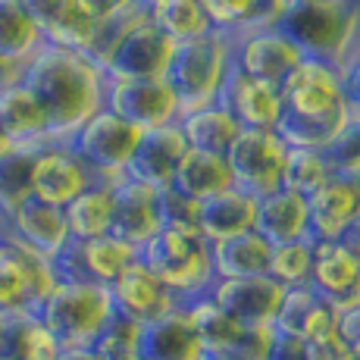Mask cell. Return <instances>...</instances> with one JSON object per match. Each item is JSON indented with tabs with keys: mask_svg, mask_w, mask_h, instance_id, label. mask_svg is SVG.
I'll return each instance as SVG.
<instances>
[{
	"mask_svg": "<svg viewBox=\"0 0 360 360\" xmlns=\"http://www.w3.org/2000/svg\"><path fill=\"white\" fill-rule=\"evenodd\" d=\"M335 241H338V245H345V248H348V251L354 254V257H360V217L351 219V223H348V229H345L342 235H338Z\"/></svg>",
	"mask_w": 360,
	"mask_h": 360,
	"instance_id": "f907efd6",
	"label": "cell"
},
{
	"mask_svg": "<svg viewBox=\"0 0 360 360\" xmlns=\"http://www.w3.org/2000/svg\"><path fill=\"white\" fill-rule=\"evenodd\" d=\"M279 103L288 120H338L348 113V98L342 85V69L301 60L279 85Z\"/></svg>",
	"mask_w": 360,
	"mask_h": 360,
	"instance_id": "52a82bcc",
	"label": "cell"
},
{
	"mask_svg": "<svg viewBox=\"0 0 360 360\" xmlns=\"http://www.w3.org/2000/svg\"><path fill=\"white\" fill-rule=\"evenodd\" d=\"M38 148H10L6 154H0V223L16 210L22 200L32 198V169Z\"/></svg>",
	"mask_w": 360,
	"mask_h": 360,
	"instance_id": "d590c367",
	"label": "cell"
},
{
	"mask_svg": "<svg viewBox=\"0 0 360 360\" xmlns=\"http://www.w3.org/2000/svg\"><path fill=\"white\" fill-rule=\"evenodd\" d=\"M98 179L85 163L66 148V141H47L34 157L32 169V198L63 210L82 191H88Z\"/></svg>",
	"mask_w": 360,
	"mask_h": 360,
	"instance_id": "4fadbf2b",
	"label": "cell"
},
{
	"mask_svg": "<svg viewBox=\"0 0 360 360\" xmlns=\"http://www.w3.org/2000/svg\"><path fill=\"white\" fill-rule=\"evenodd\" d=\"M138 138H141V131L135 126L122 122L107 107H101L91 120H85L66 138V148L91 169L98 182H116L126 176Z\"/></svg>",
	"mask_w": 360,
	"mask_h": 360,
	"instance_id": "8992f818",
	"label": "cell"
},
{
	"mask_svg": "<svg viewBox=\"0 0 360 360\" xmlns=\"http://www.w3.org/2000/svg\"><path fill=\"white\" fill-rule=\"evenodd\" d=\"M0 226H4V223H0Z\"/></svg>",
	"mask_w": 360,
	"mask_h": 360,
	"instance_id": "680465c9",
	"label": "cell"
},
{
	"mask_svg": "<svg viewBox=\"0 0 360 360\" xmlns=\"http://www.w3.org/2000/svg\"><path fill=\"white\" fill-rule=\"evenodd\" d=\"M182 310H185V316H188L191 329H195L204 351H232L235 345H238L241 332H245V326H238L210 295L191 297V301L182 304Z\"/></svg>",
	"mask_w": 360,
	"mask_h": 360,
	"instance_id": "d6a6232c",
	"label": "cell"
},
{
	"mask_svg": "<svg viewBox=\"0 0 360 360\" xmlns=\"http://www.w3.org/2000/svg\"><path fill=\"white\" fill-rule=\"evenodd\" d=\"M138 351H141V360H200L204 354L182 307L141 326Z\"/></svg>",
	"mask_w": 360,
	"mask_h": 360,
	"instance_id": "4316f807",
	"label": "cell"
},
{
	"mask_svg": "<svg viewBox=\"0 0 360 360\" xmlns=\"http://www.w3.org/2000/svg\"><path fill=\"white\" fill-rule=\"evenodd\" d=\"M217 103L245 131H276V122H279L282 113L279 91L245 75L235 63L229 66L223 85H219Z\"/></svg>",
	"mask_w": 360,
	"mask_h": 360,
	"instance_id": "5bb4252c",
	"label": "cell"
},
{
	"mask_svg": "<svg viewBox=\"0 0 360 360\" xmlns=\"http://www.w3.org/2000/svg\"><path fill=\"white\" fill-rule=\"evenodd\" d=\"M138 260H141L182 304L198 295H207L210 285L217 282L210 245H207L198 232L160 229L148 245H141Z\"/></svg>",
	"mask_w": 360,
	"mask_h": 360,
	"instance_id": "5b68a950",
	"label": "cell"
},
{
	"mask_svg": "<svg viewBox=\"0 0 360 360\" xmlns=\"http://www.w3.org/2000/svg\"><path fill=\"white\" fill-rule=\"evenodd\" d=\"M329 179H332V169H329V163L323 160L320 150L285 148V160H282V188L285 191L310 198L316 188H323Z\"/></svg>",
	"mask_w": 360,
	"mask_h": 360,
	"instance_id": "8d00e7d4",
	"label": "cell"
},
{
	"mask_svg": "<svg viewBox=\"0 0 360 360\" xmlns=\"http://www.w3.org/2000/svg\"><path fill=\"white\" fill-rule=\"evenodd\" d=\"M22 85L44 110L51 141H66L85 120L103 107L107 79L88 57L66 47L44 44L25 63Z\"/></svg>",
	"mask_w": 360,
	"mask_h": 360,
	"instance_id": "6da1fadb",
	"label": "cell"
},
{
	"mask_svg": "<svg viewBox=\"0 0 360 360\" xmlns=\"http://www.w3.org/2000/svg\"><path fill=\"white\" fill-rule=\"evenodd\" d=\"M79 245V263H82V276L88 282L110 288L122 273L138 260V248L126 245V241L103 235V238L91 241H75Z\"/></svg>",
	"mask_w": 360,
	"mask_h": 360,
	"instance_id": "1f68e13d",
	"label": "cell"
},
{
	"mask_svg": "<svg viewBox=\"0 0 360 360\" xmlns=\"http://www.w3.org/2000/svg\"><path fill=\"white\" fill-rule=\"evenodd\" d=\"M329 163L332 176H360V110L351 107L342 129L332 135V141L320 150Z\"/></svg>",
	"mask_w": 360,
	"mask_h": 360,
	"instance_id": "f35d334b",
	"label": "cell"
},
{
	"mask_svg": "<svg viewBox=\"0 0 360 360\" xmlns=\"http://www.w3.org/2000/svg\"><path fill=\"white\" fill-rule=\"evenodd\" d=\"M185 150H188V144H185L176 122L141 131L135 150H131V160L126 166V179L148 185L154 191L169 188L172 172H176L179 160L185 157Z\"/></svg>",
	"mask_w": 360,
	"mask_h": 360,
	"instance_id": "d6986e66",
	"label": "cell"
},
{
	"mask_svg": "<svg viewBox=\"0 0 360 360\" xmlns=\"http://www.w3.org/2000/svg\"><path fill=\"white\" fill-rule=\"evenodd\" d=\"M172 47L176 44H172L157 25L141 19L138 25H131L126 32V38L110 53L107 66H103V79L107 82L163 79L166 63H169V57H172Z\"/></svg>",
	"mask_w": 360,
	"mask_h": 360,
	"instance_id": "7c38bea8",
	"label": "cell"
},
{
	"mask_svg": "<svg viewBox=\"0 0 360 360\" xmlns=\"http://www.w3.org/2000/svg\"><path fill=\"white\" fill-rule=\"evenodd\" d=\"M22 75H25V63L0 57V91H6V88L19 85V82H22Z\"/></svg>",
	"mask_w": 360,
	"mask_h": 360,
	"instance_id": "681fc988",
	"label": "cell"
},
{
	"mask_svg": "<svg viewBox=\"0 0 360 360\" xmlns=\"http://www.w3.org/2000/svg\"><path fill=\"white\" fill-rule=\"evenodd\" d=\"M22 360H34V357H22Z\"/></svg>",
	"mask_w": 360,
	"mask_h": 360,
	"instance_id": "6f0895ef",
	"label": "cell"
},
{
	"mask_svg": "<svg viewBox=\"0 0 360 360\" xmlns=\"http://www.w3.org/2000/svg\"><path fill=\"white\" fill-rule=\"evenodd\" d=\"M103 107L116 113L122 122L148 131L179 120V101L166 79H131V82H107Z\"/></svg>",
	"mask_w": 360,
	"mask_h": 360,
	"instance_id": "30bf717a",
	"label": "cell"
},
{
	"mask_svg": "<svg viewBox=\"0 0 360 360\" xmlns=\"http://www.w3.org/2000/svg\"><path fill=\"white\" fill-rule=\"evenodd\" d=\"M75 4H79L91 19H98V22H101V19L120 16V13L131 10V6L141 4V0H75Z\"/></svg>",
	"mask_w": 360,
	"mask_h": 360,
	"instance_id": "f6af8a7d",
	"label": "cell"
},
{
	"mask_svg": "<svg viewBox=\"0 0 360 360\" xmlns=\"http://www.w3.org/2000/svg\"><path fill=\"white\" fill-rule=\"evenodd\" d=\"M301 60L304 57L297 53V47L276 25L273 29H251L232 34V63L245 75L276 88V91Z\"/></svg>",
	"mask_w": 360,
	"mask_h": 360,
	"instance_id": "8fae6325",
	"label": "cell"
},
{
	"mask_svg": "<svg viewBox=\"0 0 360 360\" xmlns=\"http://www.w3.org/2000/svg\"><path fill=\"white\" fill-rule=\"evenodd\" d=\"M41 47L44 38L22 0H0V57L29 63Z\"/></svg>",
	"mask_w": 360,
	"mask_h": 360,
	"instance_id": "e575fe53",
	"label": "cell"
},
{
	"mask_svg": "<svg viewBox=\"0 0 360 360\" xmlns=\"http://www.w3.org/2000/svg\"><path fill=\"white\" fill-rule=\"evenodd\" d=\"M360 217V176H332L307 198L310 241H335Z\"/></svg>",
	"mask_w": 360,
	"mask_h": 360,
	"instance_id": "ffe728a7",
	"label": "cell"
},
{
	"mask_svg": "<svg viewBox=\"0 0 360 360\" xmlns=\"http://www.w3.org/2000/svg\"><path fill=\"white\" fill-rule=\"evenodd\" d=\"M57 360H98V354L91 348H66V351H60Z\"/></svg>",
	"mask_w": 360,
	"mask_h": 360,
	"instance_id": "816d5d0a",
	"label": "cell"
},
{
	"mask_svg": "<svg viewBox=\"0 0 360 360\" xmlns=\"http://www.w3.org/2000/svg\"><path fill=\"white\" fill-rule=\"evenodd\" d=\"M207 19L217 32L226 34H238L248 29V19H251L254 0H200Z\"/></svg>",
	"mask_w": 360,
	"mask_h": 360,
	"instance_id": "7bdbcfd3",
	"label": "cell"
},
{
	"mask_svg": "<svg viewBox=\"0 0 360 360\" xmlns=\"http://www.w3.org/2000/svg\"><path fill=\"white\" fill-rule=\"evenodd\" d=\"M310 266H314V241L304 238L292 245H276L269 251L266 276L282 288H301L310 282Z\"/></svg>",
	"mask_w": 360,
	"mask_h": 360,
	"instance_id": "74e56055",
	"label": "cell"
},
{
	"mask_svg": "<svg viewBox=\"0 0 360 360\" xmlns=\"http://www.w3.org/2000/svg\"><path fill=\"white\" fill-rule=\"evenodd\" d=\"M345 360H360V348H345Z\"/></svg>",
	"mask_w": 360,
	"mask_h": 360,
	"instance_id": "db71d44e",
	"label": "cell"
},
{
	"mask_svg": "<svg viewBox=\"0 0 360 360\" xmlns=\"http://www.w3.org/2000/svg\"><path fill=\"white\" fill-rule=\"evenodd\" d=\"M282 160L285 144L276 131H238L232 148L226 150V166L232 176V188L260 200L282 188Z\"/></svg>",
	"mask_w": 360,
	"mask_h": 360,
	"instance_id": "9c48e42d",
	"label": "cell"
},
{
	"mask_svg": "<svg viewBox=\"0 0 360 360\" xmlns=\"http://www.w3.org/2000/svg\"><path fill=\"white\" fill-rule=\"evenodd\" d=\"M342 85H345V98H348V103L360 110V53L345 63V69H342Z\"/></svg>",
	"mask_w": 360,
	"mask_h": 360,
	"instance_id": "7dc6e473",
	"label": "cell"
},
{
	"mask_svg": "<svg viewBox=\"0 0 360 360\" xmlns=\"http://www.w3.org/2000/svg\"><path fill=\"white\" fill-rule=\"evenodd\" d=\"M254 210H257V200L241 195L238 188L219 191V195L200 200L198 235L207 241V245H217V241L245 235V232L254 229Z\"/></svg>",
	"mask_w": 360,
	"mask_h": 360,
	"instance_id": "d4e9b609",
	"label": "cell"
},
{
	"mask_svg": "<svg viewBox=\"0 0 360 360\" xmlns=\"http://www.w3.org/2000/svg\"><path fill=\"white\" fill-rule=\"evenodd\" d=\"M307 345V360H345V345L335 338H320V342H304Z\"/></svg>",
	"mask_w": 360,
	"mask_h": 360,
	"instance_id": "c3c4849f",
	"label": "cell"
},
{
	"mask_svg": "<svg viewBox=\"0 0 360 360\" xmlns=\"http://www.w3.org/2000/svg\"><path fill=\"white\" fill-rule=\"evenodd\" d=\"M207 295L238 326L254 329V326H273L285 288L279 282H273L269 276H251V279H217Z\"/></svg>",
	"mask_w": 360,
	"mask_h": 360,
	"instance_id": "9a60e30c",
	"label": "cell"
},
{
	"mask_svg": "<svg viewBox=\"0 0 360 360\" xmlns=\"http://www.w3.org/2000/svg\"><path fill=\"white\" fill-rule=\"evenodd\" d=\"M110 295H113L116 314L138 323V326H148V323L160 320V316L182 307V301H179L141 260H135L126 273L110 285Z\"/></svg>",
	"mask_w": 360,
	"mask_h": 360,
	"instance_id": "2e32d148",
	"label": "cell"
},
{
	"mask_svg": "<svg viewBox=\"0 0 360 360\" xmlns=\"http://www.w3.org/2000/svg\"><path fill=\"white\" fill-rule=\"evenodd\" d=\"M310 288L342 314L360 304V257L338 241H314Z\"/></svg>",
	"mask_w": 360,
	"mask_h": 360,
	"instance_id": "e0dca14e",
	"label": "cell"
},
{
	"mask_svg": "<svg viewBox=\"0 0 360 360\" xmlns=\"http://www.w3.org/2000/svg\"><path fill=\"white\" fill-rule=\"evenodd\" d=\"M176 126L191 150H207V154H219V157H226V150L232 148V141L241 131L238 122H235L219 103L182 113L176 120Z\"/></svg>",
	"mask_w": 360,
	"mask_h": 360,
	"instance_id": "f546056e",
	"label": "cell"
},
{
	"mask_svg": "<svg viewBox=\"0 0 360 360\" xmlns=\"http://www.w3.org/2000/svg\"><path fill=\"white\" fill-rule=\"evenodd\" d=\"M232 66V34L207 32L200 38L179 41L166 63V85L179 101V116L217 103L219 85Z\"/></svg>",
	"mask_w": 360,
	"mask_h": 360,
	"instance_id": "3957f363",
	"label": "cell"
},
{
	"mask_svg": "<svg viewBox=\"0 0 360 360\" xmlns=\"http://www.w3.org/2000/svg\"><path fill=\"white\" fill-rule=\"evenodd\" d=\"M138 335H141V326H138V323L113 314V320H110L107 329L98 335V342L91 345V351L98 354V360H141Z\"/></svg>",
	"mask_w": 360,
	"mask_h": 360,
	"instance_id": "ab89813d",
	"label": "cell"
},
{
	"mask_svg": "<svg viewBox=\"0 0 360 360\" xmlns=\"http://www.w3.org/2000/svg\"><path fill=\"white\" fill-rule=\"evenodd\" d=\"M329 4H351V0H329Z\"/></svg>",
	"mask_w": 360,
	"mask_h": 360,
	"instance_id": "9f6ffc18",
	"label": "cell"
},
{
	"mask_svg": "<svg viewBox=\"0 0 360 360\" xmlns=\"http://www.w3.org/2000/svg\"><path fill=\"white\" fill-rule=\"evenodd\" d=\"M10 148H13V144L6 141V135H4V131H0V154H6V150H10Z\"/></svg>",
	"mask_w": 360,
	"mask_h": 360,
	"instance_id": "11a10c76",
	"label": "cell"
},
{
	"mask_svg": "<svg viewBox=\"0 0 360 360\" xmlns=\"http://www.w3.org/2000/svg\"><path fill=\"white\" fill-rule=\"evenodd\" d=\"M254 232L273 248L310 238L307 198L295 195V191H285V188L260 198L257 210H254Z\"/></svg>",
	"mask_w": 360,
	"mask_h": 360,
	"instance_id": "cb8c5ba5",
	"label": "cell"
},
{
	"mask_svg": "<svg viewBox=\"0 0 360 360\" xmlns=\"http://www.w3.org/2000/svg\"><path fill=\"white\" fill-rule=\"evenodd\" d=\"M63 213H66L69 238L72 241H91V238L110 235V223H113V182H94L72 204H66Z\"/></svg>",
	"mask_w": 360,
	"mask_h": 360,
	"instance_id": "4dcf8cb0",
	"label": "cell"
},
{
	"mask_svg": "<svg viewBox=\"0 0 360 360\" xmlns=\"http://www.w3.org/2000/svg\"><path fill=\"white\" fill-rule=\"evenodd\" d=\"M338 310L329 301H323L310 285L285 288L282 304L276 310L273 329L282 335H297L304 342H320V338H335Z\"/></svg>",
	"mask_w": 360,
	"mask_h": 360,
	"instance_id": "603a6c76",
	"label": "cell"
},
{
	"mask_svg": "<svg viewBox=\"0 0 360 360\" xmlns=\"http://www.w3.org/2000/svg\"><path fill=\"white\" fill-rule=\"evenodd\" d=\"M113 314V295L98 282H57L34 310L38 323L57 338L63 351L91 348Z\"/></svg>",
	"mask_w": 360,
	"mask_h": 360,
	"instance_id": "277c9868",
	"label": "cell"
},
{
	"mask_svg": "<svg viewBox=\"0 0 360 360\" xmlns=\"http://www.w3.org/2000/svg\"><path fill=\"white\" fill-rule=\"evenodd\" d=\"M198 210L200 204L176 188H160L157 191V219L160 229H179V232H198Z\"/></svg>",
	"mask_w": 360,
	"mask_h": 360,
	"instance_id": "b9f144b4",
	"label": "cell"
},
{
	"mask_svg": "<svg viewBox=\"0 0 360 360\" xmlns=\"http://www.w3.org/2000/svg\"><path fill=\"white\" fill-rule=\"evenodd\" d=\"M0 131L13 148H38L51 141L44 110L22 82L0 91Z\"/></svg>",
	"mask_w": 360,
	"mask_h": 360,
	"instance_id": "484cf974",
	"label": "cell"
},
{
	"mask_svg": "<svg viewBox=\"0 0 360 360\" xmlns=\"http://www.w3.org/2000/svg\"><path fill=\"white\" fill-rule=\"evenodd\" d=\"M53 285V263L0 232V314H34Z\"/></svg>",
	"mask_w": 360,
	"mask_h": 360,
	"instance_id": "ba28073f",
	"label": "cell"
},
{
	"mask_svg": "<svg viewBox=\"0 0 360 360\" xmlns=\"http://www.w3.org/2000/svg\"><path fill=\"white\" fill-rule=\"evenodd\" d=\"M269 251H273V245H266L254 229L245 232V235H235V238L217 241V245H210L213 276H217V279H251V276H266Z\"/></svg>",
	"mask_w": 360,
	"mask_h": 360,
	"instance_id": "f1b7e54d",
	"label": "cell"
},
{
	"mask_svg": "<svg viewBox=\"0 0 360 360\" xmlns=\"http://www.w3.org/2000/svg\"><path fill=\"white\" fill-rule=\"evenodd\" d=\"M335 335H338V342H342L345 348H360V304L338 314Z\"/></svg>",
	"mask_w": 360,
	"mask_h": 360,
	"instance_id": "bcb514c9",
	"label": "cell"
},
{
	"mask_svg": "<svg viewBox=\"0 0 360 360\" xmlns=\"http://www.w3.org/2000/svg\"><path fill=\"white\" fill-rule=\"evenodd\" d=\"M34 329V314H0V360H22L29 354Z\"/></svg>",
	"mask_w": 360,
	"mask_h": 360,
	"instance_id": "60d3db41",
	"label": "cell"
},
{
	"mask_svg": "<svg viewBox=\"0 0 360 360\" xmlns=\"http://www.w3.org/2000/svg\"><path fill=\"white\" fill-rule=\"evenodd\" d=\"M200 360H241L235 351H204Z\"/></svg>",
	"mask_w": 360,
	"mask_h": 360,
	"instance_id": "f5cc1de1",
	"label": "cell"
},
{
	"mask_svg": "<svg viewBox=\"0 0 360 360\" xmlns=\"http://www.w3.org/2000/svg\"><path fill=\"white\" fill-rule=\"evenodd\" d=\"M266 360H307V345L297 335H282V332H276Z\"/></svg>",
	"mask_w": 360,
	"mask_h": 360,
	"instance_id": "ee69618b",
	"label": "cell"
},
{
	"mask_svg": "<svg viewBox=\"0 0 360 360\" xmlns=\"http://www.w3.org/2000/svg\"><path fill=\"white\" fill-rule=\"evenodd\" d=\"M29 16L38 25L44 44L66 47L85 57L88 44L94 38L98 19H91L75 0H22Z\"/></svg>",
	"mask_w": 360,
	"mask_h": 360,
	"instance_id": "7402d4cb",
	"label": "cell"
},
{
	"mask_svg": "<svg viewBox=\"0 0 360 360\" xmlns=\"http://www.w3.org/2000/svg\"><path fill=\"white\" fill-rule=\"evenodd\" d=\"M141 4L148 13V22L157 25L172 44L213 32L200 0H141Z\"/></svg>",
	"mask_w": 360,
	"mask_h": 360,
	"instance_id": "836d02e7",
	"label": "cell"
},
{
	"mask_svg": "<svg viewBox=\"0 0 360 360\" xmlns=\"http://www.w3.org/2000/svg\"><path fill=\"white\" fill-rule=\"evenodd\" d=\"M160 232V219H157V191L131 179H116L113 182V223L110 235L126 245L138 248L148 245L154 235Z\"/></svg>",
	"mask_w": 360,
	"mask_h": 360,
	"instance_id": "44dd1931",
	"label": "cell"
},
{
	"mask_svg": "<svg viewBox=\"0 0 360 360\" xmlns=\"http://www.w3.org/2000/svg\"><path fill=\"white\" fill-rule=\"evenodd\" d=\"M4 232L10 238H16L19 245H25L29 251L41 254L47 260H57L63 254V248L69 245V226H66V213L53 204H44L38 198H29L4 219Z\"/></svg>",
	"mask_w": 360,
	"mask_h": 360,
	"instance_id": "ac0fdd59",
	"label": "cell"
},
{
	"mask_svg": "<svg viewBox=\"0 0 360 360\" xmlns=\"http://www.w3.org/2000/svg\"><path fill=\"white\" fill-rule=\"evenodd\" d=\"M169 188H176L179 195L191 198V200H207L219 191L232 188V176L226 157L219 154H207V150H185V157L179 160L176 172H172Z\"/></svg>",
	"mask_w": 360,
	"mask_h": 360,
	"instance_id": "83f0119b",
	"label": "cell"
},
{
	"mask_svg": "<svg viewBox=\"0 0 360 360\" xmlns=\"http://www.w3.org/2000/svg\"><path fill=\"white\" fill-rule=\"evenodd\" d=\"M360 10L329 0H288L276 29L297 47L304 60L345 69L357 38Z\"/></svg>",
	"mask_w": 360,
	"mask_h": 360,
	"instance_id": "7a4b0ae2",
	"label": "cell"
}]
</instances>
